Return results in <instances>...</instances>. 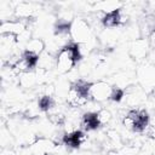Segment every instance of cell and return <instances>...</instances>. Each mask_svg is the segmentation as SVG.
Returning a JSON list of instances; mask_svg holds the SVG:
<instances>
[{
    "label": "cell",
    "mask_w": 155,
    "mask_h": 155,
    "mask_svg": "<svg viewBox=\"0 0 155 155\" xmlns=\"http://www.w3.org/2000/svg\"><path fill=\"white\" fill-rule=\"evenodd\" d=\"M137 78L142 87L154 90L155 88V65L145 64L137 70Z\"/></svg>",
    "instance_id": "6"
},
{
    "label": "cell",
    "mask_w": 155,
    "mask_h": 155,
    "mask_svg": "<svg viewBox=\"0 0 155 155\" xmlns=\"http://www.w3.org/2000/svg\"><path fill=\"white\" fill-rule=\"evenodd\" d=\"M107 138H108V140H109L113 145H121V144H122L121 136H120L115 130H109V131L107 132Z\"/></svg>",
    "instance_id": "20"
},
{
    "label": "cell",
    "mask_w": 155,
    "mask_h": 155,
    "mask_svg": "<svg viewBox=\"0 0 155 155\" xmlns=\"http://www.w3.org/2000/svg\"><path fill=\"white\" fill-rule=\"evenodd\" d=\"M148 51H149V45L145 39H136L134 41H132L130 46V54L133 59L137 61H142L147 58Z\"/></svg>",
    "instance_id": "9"
},
{
    "label": "cell",
    "mask_w": 155,
    "mask_h": 155,
    "mask_svg": "<svg viewBox=\"0 0 155 155\" xmlns=\"http://www.w3.org/2000/svg\"><path fill=\"white\" fill-rule=\"evenodd\" d=\"M36 82H38V75H36V73L27 71V73H21L19 74V85L22 87L29 88V87H33Z\"/></svg>",
    "instance_id": "17"
},
{
    "label": "cell",
    "mask_w": 155,
    "mask_h": 155,
    "mask_svg": "<svg viewBox=\"0 0 155 155\" xmlns=\"http://www.w3.org/2000/svg\"><path fill=\"white\" fill-rule=\"evenodd\" d=\"M54 145L56 143H53L51 139L38 137L36 140L30 145V151L33 155H47L52 149H54Z\"/></svg>",
    "instance_id": "10"
},
{
    "label": "cell",
    "mask_w": 155,
    "mask_h": 155,
    "mask_svg": "<svg viewBox=\"0 0 155 155\" xmlns=\"http://www.w3.org/2000/svg\"><path fill=\"white\" fill-rule=\"evenodd\" d=\"M111 92V86L105 81H96L91 82L88 96L90 99L93 102H103L105 99H109Z\"/></svg>",
    "instance_id": "4"
},
{
    "label": "cell",
    "mask_w": 155,
    "mask_h": 155,
    "mask_svg": "<svg viewBox=\"0 0 155 155\" xmlns=\"http://www.w3.org/2000/svg\"><path fill=\"white\" fill-rule=\"evenodd\" d=\"M28 29L27 27V21H4L0 25V33L1 34H11L15 36H19Z\"/></svg>",
    "instance_id": "7"
},
{
    "label": "cell",
    "mask_w": 155,
    "mask_h": 155,
    "mask_svg": "<svg viewBox=\"0 0 155 155\" xmlns=\"http://www.w3.org/2000/svg\"><path fill=\"white\" fill-rule=\"evenodd\" d=\"M80 125H81L82 130L87 131V132L98 130L101 127V122L98 120V114L96 111H87V113L82 114Z\"/></svg>",
    "instance_id": "11"
},
{
    "label": "cell",
    "mask_w": 155,
    "mask_h": 155,
    "mask_svg": "<svg viewBox=\"0 0 155 155\" xmlns=\"http://www.w3.org/2000/svg\"><path fill=\"white\" fill-rule=\"evenodd\" d=\"M38 105L41 113H50L57 107V103L54 98L50 94H41L40 98L38 99Z\"/></svg>",
    "instance_id": "15"
},
{
    "label": "cell",
    "mask_w": 155,
    "mask_h": 155,
    "mask_svg": "<svg viewBox=\"0 0 155 155\" xmlns=\"http://www.w3.org/2000/svg\"><path fill=\"white\" fill-rule=\"evenodd\" d=\"M124 98H125V88L119 87V86H116V85L113 86V87H111V92H110L109 99H110L111 102L119 103V102H121Z\"/></svg>",
    "instance_id": "19"
},
{
    "label": "cell",
    "mask_w": 155,
    "mask_h": 155,
    "mask_svg": "<svg viewBox=\"0 0 155 155\" xmlns=\"http://www.w3.org/2000/svg\"><path fill=\"white\" fill-rule=\"evenodd\" d=\"M33 13H34V8L28 2H21L15 8V15H16L17 19H21V21L33 19Z\"/></svg>",
    "instance_id": "14"
},
{
    "label": "cell",
    "mask_w": 155,
    "mask_h": 155,
    "mask_svg": "<svg viewBox=\"0 0 155 155\" xmlns=\"http://www.w3.org/2000/svg\"><path fill=\"white\" fill-rule=\"evenodd\" d=\"M90 86H91V82L82 79H79L73 84H70L69 91L67 93L68 104L73 108H79L85 105L90 101V96H88Z\"/></svg>",
    "instance_id": "2"
},
{
    "label": "cell",
    "mask_w": 155,
    "mask_h": 155,
    "mask_svg": "<svg viewBox=\"0 0 155 155\" xmlns=\"http://www.w3.org/2000/svg\"><path fill=\"white\" fill-rule=\"evenodd\" d=\"M25 50L34 53V54H38V56H41L45 51V42L39 39V38H34V39H30L28 42H27V46H25Z\"/></svg>",
    "instance_id": "16"
},
{
    "label": "cell",
    "mask_w": 155,
    "mask_h": 155,
    "mask_svg": "<svg viewBox=\"0 0 155 155\" xmlns=\"http://www.w3.org/2000/svg\"><path fill=\"white\" fill-rule=\"evenodd\" d=\"M82 58V52L80 48V44L71 41L67 42L64 46L59 48L56 54V67L59 73L65 74L69 73Z\"/></svg>",
    "instance_id": "1"
},
{
    "label": "cell",
    "mask_w": 155,
    "mask_h": 155,
    "mask_svg": "<svg viewBox=\"0 0 155 155\" xmlns=\"http://www.w3.org/2000/svg\"><path fill=\"white\" fill-rule=\"evenodd\" d=\"M149 122H150L149 111L147 109H138L136 124H134V127H133L132 131L133 132H137V133H142V132H144L148 128Z\"/></svg>",
    "instance_id": "13"
},
{
    "label": "cell",
    "mask_w": 155,
    "mask_h": 155,
    "mask_svg": "<svg viewBox=\"0 0 155 155\" xmlns=\"http://www.w3.org/2000/svg\"><path fill=\"white\" fill-rule=\"evenodd\" d=\"M153 94H154V98H155V88L153 90Z\"/></svg>",
    "instance_id": "25"
},
{
    "label": "cell",
    "mask_w": 155,
    "mask_h": 155,
    "mask_svg": "<svg viewBox=\"0 0 155 155\" xmlns=\"http://www.w3.org/2000/svg\"><path fill=\"white\" fill-rule=\"evenodd\" d=\"M137 114H138V109H131L126 113V115L122 119V125L128 128V130H133L134 124H136V119H137Z\"/></svg>",
    "instance_id": "18"
},
{
    "label": "cell",
    "mask_w": 155,
    "mask_h": 155,
    "mask_svg": "<svg viewBox=\"0 0 155 155\" xmlns=\"http://www.w3.org/2000/svg\"><path fill=\"white\" fill-rule=\"evenodd\" d=\"M139 150L140 149L139 148H136V145H125L121 149L120 155H137Z\"/></svg>",
    "instance_id": "22"
},
{
    "label": "cell",
    "mask_w": 155,
    "mask_h": 155,
    "mask_svg": "<svg viewBox=\"0 0 155 155\" xmlns=\"http://www.w3.org/2000/svg\"><path fill=\"white\" fill-rule=\"evenodd\" d=\"M126 21H127V16H124L121 8H114V10L107 11L101 18L102 25L107 29H113V28L120 27Z\"/></svg>",
    "instance_id": "5"
},
{
    "label": "cell",
    "mask_w": 155,
    "mask_h": 155,
    "mask_svg": "<svg viewBox=\"0 0 155 155\" xmlns=\"http://www.w3.org/2000/svg\"><path fill=\"white\" fill-rule=\"evenodd\" d=\"M137 155H147V153H144V151H142V150H139Z\"/></svg>",
    "instance_id": "24"
},
{
    "label": "cell",
    "mask_w": 155,
    "mask_h": 155,
    "mask_svg": "<svg viewBox=\"0 0 155 155\" xmlns=\"http://www.w3.org/2000/svg\"><path fill=\"white\" fill-rule=\"evenodd\" d=\"M85 140H86V134L82 130L65 132L62 137V143L69 149H79Z\"/></svg>",
    "instance_id": "8"
},
{
    "label": "cell",
    "mask_w": 155,
    "mask_h": 155,
    "mask_svg": "<svg viewBox=\"0 0 155 155\" xmlns=\"http://www.w3.org/2000/svg\"><path fill=\"white\" fill-rule=\"evenodd\" d=\"M47 155H51V154H47Z\"/></svg>",
    "instance_id": "26"
},
{
    "label": "cell",
    "mask_w": 155,
    "mask_h": 155,
    "mask_svg": "<svg viewBox=\"0 0 155 155\" xmlns=\"http://www.w3.org/2000/svg\"><path fill=\"white\" fill-rule=\"evenodd\" d=\"M97 114H98V120L101 122V126L107 125L111 120V113L108 109H101L99 111H97Z\"/></svg>",
    "instance_id": "21"
},
{
    "label": "cell",
    "mask_w": 155,
    "mask_h": 155,
    "mask_svg": "<svg viewBox=\"0 0 155 155\" xmlns=\"http://www.w3.org/2000/svg\"><path fill=\"white\" fill-rule=\"evenodd\" d=\"M70 28H71V22L59 18L53 25V34L56 38L61 40H67L68 38H70Z\"/></svg>",
    "instance_id": "12"
},
{
    "label": "cell",
    "mask_w": 155,
    "mask_h": 155,
    "mask_svg": "<svg viewBox=\"0 0 155 155\" xmlns=\"http://www.w3.org/2000/svg\"><path fill=\"white\" fill-rule=\"evenodd\" d=\"M108 155H120V154L116 151H110V153H108Z\"/></svg>",
    "instance_id": "23"
},
{
    "label": "cell",
    "mask_w": 155,
    "mask_h": 155,
    "mask_svg": "<svg viewBox=\"0 0 155 155\" xmlns=\"http://www.w3.org/2000/svg\"><path fill=\"white\" fill-rule=\"evenodd\" d=\"M70 38L78 44H86L91 38V28L90 24L82 18H75L71 22L70 28Z\"/></svg>",
    "instance_id": "3"
}]
</instances>
